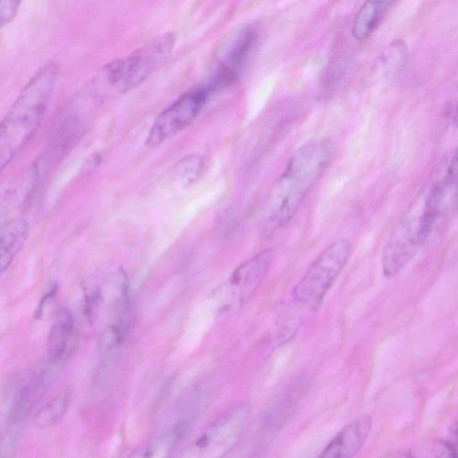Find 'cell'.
Wrapping results in <instances>:
<instances>
[{
  "label": "cell",
  "mask_w": 458,
  "mask_h": 458,
  "mask_svg": "<svg viewBox=\"0 0 458 458\" xmlns=\"http://www.w3.org/2000/svg\"><path fill=\"white\" fill-rule=\"evenodd\" d=\"M56 292V287L53 288L52 290H50L48 293H47L45 294V296L41 299L40 302H39V305L38 307V310L36 311V318H39L41 315H42V309L44 307V305L46 304V302L51 299L52 296L55 295Z\"/></svg>",
  "instance_id": "d6986e66"
},
{
  "label": "cell",
  "mask_w": 458,
  "mask_h": 458,
  "mask_svg": "<svg viewBox=\"0 0 458 458\" xmlns=\"http://www.w3.org/2000/svg\"><path fill=\"white\" fill-rule=\"evenodd\" d=\"M397 0H365L352 25V35L362 41L368 38L380 25Z\"/></svg>",
  "instance_id": "8fae6325"
},
{
  "label": "cell",
  "mask_w": 458,
  "mask_h": 458,
  "mask_svg": "<svg viewBox=\"0 0 458 458\" xmlns=\"http://www.w3.org/2000/svg\"><path fill=\"white\" fill-rule=\"evenodd\" d=\"M21 0H0V22L4 27L10 23L19 10Z\"/></svg>",
  "instance_id": "e0dca14e"
},
{
  "label": "cell",
  "mask_w": 458,
  "mask_h": 458,
  "mask_svg": "<svg viewBox=\"0 0 458 458\" xmlns=\"http://www.w3.org/2000/svg\"><path fill=\"white\" fill-rule=\"evenodd\" d=\"M420 208V197L400 219L383 250L382 271L387 277L400 273L428 241L423 230Z\"/></svg>",
  "instance_id": "5b68a950"
},
{
  "label": "cell",
  "mask_w": 458,
  "mask_h": 458,
  "mask_svg": "<svg viewBox=\"0 0 458 458\" xmlns=\"http://www.w3.org/2000/svg\"><path fill=\"white\" fill-rule=\"evenodd\" d=\"M333 155L328 140L309 141L289 158L267 205L262 233L269 236L287 225L323 175Z\"/></svg>",
  "instance_id": "6da1fadb"
},
{
  "label": "cell",
  "mask_w": 458,
  "mask_h": 458,
  "mask_svg": "<svg viewBox=\"0 0 458 458\" xmlns=\"http://www.w3.org/2000/svg\"><path fill=\"white\" fill-rule=\"evenodd\" d=\"M74 321L72 313L63 309L50 328L47 338V356L51 363L62 361L67 355L73 335Z\"/></svg>",
  "instance_id": "7c38bea8"
},
{
  "label": "cell",
  "mask_w": 458,
  "mask_h": 458,
  "mask_svg": "<svg viewBox=\"0 0 458 458\" xmlns=\"http://www.w3.org/2000/svg\"><path fill=\"white\" fill-rule=\"evenodd\" d=\"M204 157L199 154H189L180 159L174 168V180L182 188L196 182L204 168Z\"/></svg>",
  "instance_id": "9a60e30c"
},
{
  "label": "cell",
  "mask_w": 458,
  "mask_h": 458,
  "mask_svg": "<svg viewBox=\"0 0 458 458\" xmlns=\"http://www.w3.org/2000/svg\"><path fill=\"white\" fill-rule=\"evenodd\" d=\"M258 34L251 27L234 32L216 52V64L206 85L212 92L232 83L248 61L257 43Z\"/></svg>",
  "instance_id": "52a82bcc"
},
{
  "label": "cell",
  "mask_w": 458,
  "mask_h": 458,
  "mask_svg": "<svg viewBox=\"0 0 458 458\" xmlns=\"http://www.w3.org/2000/svg\"><path fill=\"white\" fill-rule=\"evenodd\" d=\"M69 399L65 394L55 396L36 414L34 421L39 428H47L62 420L68 409Z\"/></svg>",
  "instance_id": "2e32d148"
},
{
  "label": "cell",
  "mask_w": 458,
  "mask_h": 458,
  "mask_svg": "<svg viewBox=\"0 0 458 458\" xmlns=\"http://www.w3.org/2000/svg\"><path fill=\"white\" fill-rule=\"evenodd\" d=\"M248 417L247 405L233 407L206 428L195 442L196 450L210 456L226 454L238 442Z\"/></svg>",
  "instance_id": "9c48e42d"
},
{
  "label": "cell",
  "mask_w": 458,
  "mask_h": 458,
  "mask_svg": "<svg viewBox=\"0 0 458 458\" xmlns=\"http://www.w3.org/2000/svg\"><path fill=\"white\" fill-rule=\"evenodd\" d=\"M443 216L458 208V148L454 152L443 177L435 182Z\"/></svg>",
  "instance_id": "5bb4252c"
},
{
  "label": "cell",
  "mask_w": 458,
  "mask_h": 458,
  "mask_svg": "<svg viewBox=\"0 0 458 458\" xmlns=\"http://www.w3.org/2000/svg\"><path fill=\"white\" fill-rule=\"evenodd\" d=\"M175 35L166 32L135 49L129 55L107 64L103 71L106 82L120 93L141 84L171 53Z\"/></svg>",
  "instance_id": "3957f363"
},
{
  "label": "cell",
  "mask_w": 458,
  "mask_h": 458,
  "mask_svg": "<svg viewBox=\"0 0 458 458\" xmlns=\"http://www.w3.org/2000/svg\"><path fill=\"white\" fill-rule=\"evenodd\" d=\"M59 69L49 63L24 86L0 128V167L4 169L38 131L51 101Z\"/></svg>",
  "instance_id": "7a4b0ae2"
},
{
  "label": "cell",
  "mask_w": 458,
  "mask_h": 458,
  "mask_svg": "<svg viewBox=\"0 0 458 458\" xmlns=\"http://www.w3.org/2000/svg\"><path fill=\"white\" fill-rule=\"evenodd\" d=\"M273 249L263 250L240 264L227 278L225 310H233L244 304L256 292L273 259Z\"/></svg>",
  "instance_id": "ba28073f"
},
{
  "label": "cell",
  "mask_w": 458,
  "mask_h": 458,
  "mask_svg": "<svg viewBox=\"0 0 458 458\" xmlns=\"http://www.w3.org/2000/svg\"><path fill=\"white\" fill-rule=\"evenodd\" d=\"M210 93L203 85L179 97L157 116L148 131L146 145L157 147L186 128L198 115Z\"/></svg>",
  "instance_id": "8992f818"
},
{
  "label": "cell",
  "mask_w": 458,
  "mask_h": 458,
  "mask_svg": "<svg viewBox=\"0 0 458 458\" xmlns=\"http://www.w3.org/2000/svg\"><path fill=\"white\" fill-rule=\"evenodd\" d=\"M30 226L22 218H15L8 221L1 228V273L11 265L13 258L24 245Z\"/></svg>",
  "instance_id": "4fadbf2b"
},
{
  "label": "cell",
  "mask_w": 458,
  "mask_h": 458,
  "mask_svg": "<svg viewBox=\"0 0 458 458\" xmlns=\"http://www.w3.org/2000/svg\"><path fill=\"white\" fill-rule=\"evenodd\" d=\"M369 416H360L344 427L320 454L324 458H350L363 447L371 430Z\"/></svg>",
  "instance_id": "30bf717a"
},
{
  "label": "cell",
  "mask_w": 458,
  "mask_h": 458,
  "mask_svg": "<svg viewBox=\"0 0 458 458\" xmlns=\"http://www.w3.org/2000/svg\"><path fill=\"white\" fill-rule=\"evenodd\" d=\"M449 456H458V425L453 431V440L445 443Z\"/></svg>",
  "instance_id": "ac0fdd59"
},
{
  "label": "cell",
  "mask_w": 458,
  "mask_h": 458,
  "mask_svg": "<svg viewBox=\"0 0 458 458\" xmlns=\"http://www.w3.org/2000/svg\"><path fill=\"white\" fill-rule=\"evenodd\" d=\"M454 125L458 128V102L454 109V117H453Z\"/></svg>",
  "instance_id": "ffe728a7"
},
{
  "label": "cell",
  "mask_w": 458,
  "mask_h": 458,
  "mask_svg": "<svg viewBox=\"0 0 458 458\" xmlns=\"http://www.w3.org/2000/svg\"><path fill=\"white\" fill-rule=\"evenodd\" d=\"M351 250V243L345 239L331 242L293 287V300L302 305L318 306L347 263Z\"/></svg>",
  "instance_id": "277c9868"
}]
</instances>
